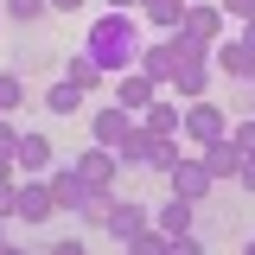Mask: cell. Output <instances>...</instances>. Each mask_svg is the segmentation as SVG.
<instances>
[{"instance_id":"6da1fadb","label":"cell","mask_w":255,"mask_h":255,"mask_svg":"<svg viewBox=\"0 0 255 255\" xmlns=\"http://www.w3.org/2000/svg\"><path fill=\"white\" fill-rule=\"evenodd\" d=\"M140 45H147V38H140V19H134V13H102L90 26V38H83V51H90L109 77L134 70V64H140Z\"/></svg>"},{"instance_id":"7a4b0ae2","label":"cell","mask_w":255,"mask_h":255,"mask_svg":"<svg viewBox=\"0 0 255 255\" xmlns=\"http://www.w3.org/2000/svg\"><path fill=\"white\" fill-rule=\"evenodd\" d=\"M179 134H185L191 147H211V140H223V134H230V115H223L211 96H204V102H185V122H179Z\"/></svg>"},{"instance_id":"3957f363","label":"cell","mask_w":255,"mask_h":255,"mask_svg":"<svg viewBox=\"0 0 255 255\" xmlns=\"http://www.w3.org/2000/svg\"><path fill=\"white\" fill-rule=\"evenodd\" d=\"M58 159H51V134H38V128H19V153H13V172L19 179H45Z\"/></svg>"},{"instance_id":"277c9868","label":"cell","mask_w":255,"mask_h":255,"mask_svg":"<svg viewBox=\"0 0 255 255\" xmlns=\"http://www.w3.org/2000/svg\"><path fill=\"white\" fill-rule=\"evenodd\" d=\"M109 83H115V109H128V115H147L159 96H166L153 77H140V70H122V77H109Z\"/></svg>"},{"instance_id":"5b68a950","label":"cell","mask_w":255,"mask_h":255,"mask_svg":"<svg viewBox=\"0 0 255 255\" xmlns=\"http://www.w3.org/2000/svg\"><path fill=\"white\" fill-rule=\"evenodd\" d=\"M179 32H185V38H198V45H217V38H230L236 26L217 13V0H191V6H185V26H179Z\"/></svg>"},{"instance_id":"8992f818","label":"cell","mask_w":255,"mask_h":255,"mask_svg":"<svg viewBox=\"0 0 255 255\" xmlns=\"http://www.w3.org/2000/svg\"><path fill=\"white\" fill-rule=\"evenodd\" d=\"M211 70H217V77H236V83H255V51L230 32V38L211 45Z\"/></svg>"},{"instance_id":"52a82bcc","label":"cell","mask_w":255,"mask_h":255,"mask_svg":"<svg viewBox=\"0 0 255 255\" xmlns=\"http://www.w3.org/2000/svg\"><path fill=\"white\" fill-rule=\"evenodd\" d=\"M115 243H128V236H140V230H153V211L140 204V198H122L115 191V204H109V223H102Z\"/></svg>"},{"instance_id":"ba28073f","label":"cell","mask_w":255,"mask_h":255,"mask_svg":"<svg viewBox=\"0 0 255 255\" xmlns=\"http://www.w3.org/2000/svg\"><path fill=\"white\" fill-rule=\"evenodd\" d=\"M77 179L90 191H115V179H122V159L109 153V147H83L77 153Z\"/></svg>"},{"instance_id":"9c48e42d","label":"cell","mask_w":255,"mask_h":255,"mask_svg":"<svg viewBox=\"0 0 255 255\" xmlns=\"http://www.w3.org/2000/svg\"><path fill=\"white\" fill-rule=\"evenodd\" d=\"M166 191L185 198V204H204V198H211V172H204V159H179V166L166 172Z\"/></svg>"},{"instance_id":"30bf717a","label":"cell","mask_w":255,"mask_h":255,"mask_svg":"<svg viewBox=\"0 0 255 255\" xmlns=\"http://www.w3.org/2000/svg\"><path fill=\"white\" fill-rule=\"evenodd\" d=\"M51 217H58L51 179H19V223H51Z\"/></svg>"},{"instance_id":"8fae6325","label":"cell","mask_w":255,"mask_h":255,"mask_svg":"<svg viewBox=\"0 0 255 255\" xmlns=\"http://www.w3.org/2000/svg\"><path fill=\"white\" fill-rule=\"evenodd\" d=\"M45 179H51V198H58V217H64V211L77 217V211H83V198H90V185L77 179V159H70V166H51Z\"/></svg>"},{"instance_id":"7c38bea8","label":"cell","mask_w":255,"mask_h":255,"mask_svg":"<svg viewBox=\"0 0 255 255\" xmlns=\"http://www.w3.org/2000/svg\"><path fill=\"white\" fill-rule=\"evenodd\" d=\"M140 77H153L159 90L179 77V58H172V38H153V45H140V64H134Z\"/></svg>"},{"instance_id":"4fadbf2b","label":"cell","mask_w":255,"mask_h":255,"mask_svg":"<svg viewBox=\"0 0 255 255\" xmlns=\"http://www.w3.org/2000/svg\"><path fill=\"white\" fill-rule=\"evenodd\" d=\"M153 230H159V236H191V230H198V204H185V198H166V204L153 211Z\"/></svg>"},{"instance_id":"5bb4252c","label":"cell","mask_w":255,"mask_h":255,"mask_svg":"<svg viewBox=\"0 0 255 255\" xmlns=\"http://www.w3.org/2000/svg\"><path fill=\"white\" fill-rule=\"evenodd\" d=\"M198 159H204L211 185H217V179H236V172H243V153L230 147V134H223V140H211V147H198Z\"/></svg>"},{"instance_id":"9a60e30c","label":"cell","mask_w":255,"mask_h":255,"mask_svg":"<svg viewBox=\"0 0 255 255\" xmlns=\"http://www.w3.org/2000/svg\"><path fill=\"white\" fill-rule=\"evenodd\" d=\"M179 122H185V102H172V96H159L153 109L140 115V128H147V134H179ZM179 140H185V134H179Z\"/></svg>"},{"instance_id":"2e32d148","label":"cell","mask_w":255,"mask_h":255,"mask_svg":"<svg viewBox=\"0 0 255 255\" xmlns=\"http://www.w3.org/2000/svg\"><path fill=\"white\" fill-rule=\"evenodd\" d=\"M140 19H147V26H159L166 38H172V32L185 26V6H179V0H140Z\"/></svg>"},{"instance_id":"e0dca14e","label":"cell","mask_w":255,"mask_h":255,"mask_svg":"<svg viewBox=\"0 0 255 255\" xmlns=\"http://www.w3.org/2000/svg\"><path fill=\"white\" fill-rule=\"evenodd\" d=\"M211 77H217V70H179L166 90H172V102H204V96H211Z\"/></svg>"},{"instance_id":"ac0fdd59","label":"cell","mask_w":255,"mask_h":255,"mask_svg":"<svg viewBox=\"0 0 255 255\" xmlns=\"http://www.w3.org/2000/svg\"><path fill=\"white\" fill-rule=\"evenodd\" d=\"M179 159H185L179 134H153V147H147V172H159V179H166V172H172Z\"/></svg>"},{"instance_id":"d6986e66","label":"cell","mask_w":255,"mask_h":255,"mask_svg":"<svg viewBox=\"0 0 255 255\" xmlns=\"http://www.w3.org/2000/svg\"><path fill=\"white\" fill-rule=\"evenodd\" d=\"M64 77H70V83H77V90H83V96H90L96 83H109V70H102V64H96L90 51H77V58L64 64Z\"/></svg>"},{"instance_id":"ffe728a7","label":"cell","mask_w":255,"mask_h":255,"mask_svg":"<svg viewBox=\"0 0 255 255\" xmlns=\"http://www.w3.org/2000/svg\"><path fill=\"white\" fill-rule=\"evenodd\" d=\"M172 58H179V70H211V45H198V38H185V32H172Z\"/></svg>"},{"instance_id":"44dd1931","label":"cell","mask_w":255,"mask_h":255,"mask_svg":"<svg viewBox=\"0 0 255 255\" xmlns=\"http://www.w3.org/2000/svg\"><path fill=\"white\" fill-rule=\"evenodd\" d=\"M45 109H51V115H77V109H83V90H77L70 77H58V83L45 90Z\"/></svg>"},{"instance_id":"7402d4cb","label":"cell","mask_w":255,"mask_h":255,"mask_svg":"<svg viewBox=\"0 0 255 255\" xmlns=\"http://www.w3.org/2000/svg\"><path fill=\"white\" fill-rule=\"evenodd\" d=\"M0 13H6V26H38L51 13V0H0Z\"/></svg>"},{"instance_id":"603a6c76","label":"cell","mask_w":255,"mask_h":255,"mask_svg":"<svg viewBox=\"0 0 255 255\" xmlns=\"http://www.w3.org/2000/svg\"><path fill=\"white\" fill-rule=\"evenodd\" d=\"M109 204H115V191H90L83 211H77V223H83V230H102V223H109Z\"/></svg>"},{"instance_id":"cb8c5ba5","label":"cell","mask_w":255,"mask_h":255,"mask_svg":"<svg viewBox=\"0 0 255 255\" xmlns=\"http://www.w3.org/2000/svg\"><path fill=\"white\" fill-rule=\"evenodd\" d=\"M122 249H128V255H172V236H159V230H140V236H128Z\"/></svg>"},{"instance_id":"d4e9b609","label":"cell","mask_w":255,"mask_h":255,"mask_svg":"<svg viewBox=\"0 0 255 255\" xmlns=\"http://www.w3.org/2000/svg\"><path fill=\"white\" fill-rule=\"evenodd\" d=\"M19 109H26V83L13 70H0V115H19Z\"/></svg>"},{"instance_id":"484cf974","label":"cell","mask_w":255,"mask_h":255,"mask_svg":"<svg viewBox=\"0 0 255 255\" xmlns=\"http://www.w3.org/2000/svg\"><path fill=\"white\" fill-rule=\"evenodd\" d=\"M230 147H236L243 159L255 153V115H243V122H230Z\"/></svg>"},{"instance_id":"4316f807","label":"cell","mask_w":255,"mask_h":255,"mask_svg":"<svg viewBox=\"0 0 255 255\" xmlns=\"http://www.w3.org/2000/svg\"><path fill=\"white\" fill-rule=\"evenodd\" d=\"M13 153H19V128H13V115H0V159L13 166Z\"/></svg>"},{"instance_id":"83f0119b","label":"cell","mask_w":255,"mask_h":255,"mask_svg":"<svg viewBox=\"0 0 255 255\" xmlns=\"http://www.w3.org/2000/svg\"><path fill=\"white\" fill-rule=\"evenodd\" d=\"M19 217V179H0V223Z\"/></svg>"},{"instance_id":"f1b7e54d","label":"cell","mask_w":255,"mask_h":255,"mask_svg":"<svg viewBox=\"0 0 255 255\" xmlns=\"http://www.w3.org/2000/svg\"><path fill=\"white\" fill-rule=\"evenodd\" d=\"M217 13L230 26H243V19H255V0H217Z\"/></svg>"},{"instance_id":"f546056e","label":"cell","mask_w":255,"mask_h":255,"mask_svg":"<svg viewBox=\"0 0 255 255\" xmlns=\"http://www.w3.org/2000/svg\"><path fill=\"white\" fill-rule=\"evenodd\" d=\"M172 255H204V243L198 236H172Z\"/></svg>"},{"instance_id":"4dcf8cb0","label":"cell","mask_w":255,"mask_h":255,"mask_svg":"<svg viewBox=\"0 0 255 255\" xmlns=\"http://www.w3.org/2000/svg\"><path fill=\"white\" fill-rule=\"evenodd\" d=\"M51 255H90V249H83L77 236H58V243H51Z\"/></svg>"},{"instance_id":"1f68e13d","label":"cell","mask_w":255,"mask_h":255,"mask_svg":"<svg viewBox=\"0 0 255 255\" xmlns=\"http://www.w3.org/2000/svg\"><path fill=\"white\" fill-rule=\"evenodd\" d=\"M236 185H243V191H255V153L243 159V172H236Z\"/></svg>"},{"instance_id":"d6a6232c","label":"cell","mask_w":255,"mask_h":255,"mask_svg":"<svg viewBox=\"0 0 255 255\" xmlns=\"http://www.w3.org/2000/svg\"><path fill=\"white\" fill-rule=\"evenodd\" d=\"M109 13H140V0H102Z\"/></svg>"},{"instance_id":"836d02e7","label":"cell","mask_w":255,"mask_h":255,"mask_svg":"<svg viewBox=\"0 0 255 255\" xmlns=\"http://www.w3.org/2000/svg\"><path fill=\"white\" fill-rule=\"evenodd\" d=\"M90 0H51V13H83Z\"/></svg>"},{"instance_id":"e575fe53","label":"cell","mask_w":255,"mask_h":255,"mask_svg":"<svg viewBox=\"0 0 255 255\" xmlns=\"http://www.w3.org/2000/svg\"><path fill=\"white\" fill-rule=\"evenodd\" d=\"M236 38H243V45L255 51V19H243V26H236Z\"/></svg>"},{"instance_id":"d590c367","label":"cell","mask_w":255,"mask_h":255,"mask_svg":"<svg viewBox=\"0 0 255 255\" xmlns=\"http://www.w3.org/2000/svg\"><path fill=\"white\" fill-rule=\"evenodd\" d=\"M0 255H26V249H19V243H0Z\"/></svg>"},{"instance_id":"8d00e7d4","label":"cell","mask_w":255,"mask_h":255,"mask_svg":"<svg viewBox=\"0 0 255 255\" xmlns=\"http://www.w3.org/2000/svg\"><path fill=\"white\" fill-rule=\"evenodd\" d=\"M243 255H255V236H249V243H243Z\"/></svg>"},{"instance_id":"74e56055","label":"cell","mask_w":255,"mask_h":255,"mask_svg":"<svg viewBox=\"0 0 255 255\" xmlns=\"http://www.w3.org/2000/svg\"><path fill=\"white\" fill-rule=\"evenodd\" d=\"M249 115H255V83H249Z\"/></svg>"},{"instance_id":"f35d334b","label":"cell","mask_w":255,"mask_h":255,"mask_svg":"<svg viewBox=\"0 0 255 255\" xmlns=\"http://www.w3.org/2000/svg\"><path fill=\"white\" fill-rule=\"evenodd\" d=\"M0 243H6V230H0Z\"/></svg>"},{"instance_id":"ab89813d","label":"cell","mask_w":255,"mask_h":255,"mask_svg":"<svg viewBox=\"0 0 255 255\" xmlns=\"http://www.w3.org/2000/svg\"><path fill=\"white\" fill-rule=\"evenodd\" d=\"M0 26H6V13H0Z\"/></svg>"},{"instance_id":"60d3db41","label":"cell","mask_w":255,"mask_h":255,"mask_svg":"<svg viewBox=\"0 0 255 255\" xmlns=\"http://www.w3.org/2000/svg\"><path fill=\"white\" fill-rule=\"evenodd\" d=\"M179 6H191V0H179Z\"/></svg>"}]
</instances>
